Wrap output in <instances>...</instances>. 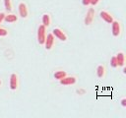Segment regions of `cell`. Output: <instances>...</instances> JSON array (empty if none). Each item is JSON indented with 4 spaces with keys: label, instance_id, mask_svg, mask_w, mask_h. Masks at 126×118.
<instances>
[{
    "label": "cell",
    "instance_id": "obj_2",
    "mask_svg": "<svg viewBox=\"0 0 126 118\" xmlns=\"http://www.w3.org/2000/svg\"><path fill=\"white\" fill-rule=\"evenodd\" d=\"M94 14H95V12H94V8H90L88 10V12L86 14V17H85V21H84L86 26H89V25H91L93 23V21L94 19Z\"/></svg>",
    "mask_w": 126,
    "mask_h": 118
},
{
    "label": "cell",
    "instance_id": "obj_5",
    "mask_svg": "<svg viewBox=\"0 0 126 118\" xmlns=\"http://www.w3.org/2000/svg\"><path fill=\"white\" fill-rule=\"evenodd\" d=\"M18 86H19V79H18V76L13 73L11 74L10 76V88L12 90H16L18 88Z\"/></svg>",
    "mask_w": 126,
    "mask_h": 118
},
{
    "label": "cell",
    "instance_id": "obj_23",
    "mask_svg": "<svg viewBox=\"0 0 126 118\" xmlns=\"http://www.w3.org/2000/svg\"><path fill=\"white\" fill-rule=\"evenodd\" d=\"M1 84H2V81H1V80H0V86H1Z\"/></svg>",
    "mask_w": 126,
    "mask_h": 118
},
{
    "label": "cell",
    "instance_id": "obj_9",
    "mask_svg": "<svg viewBox=\"0 0 126 118\" xmlns=\"http://www.w3.org/2000/svg\"><path fill=\"white\" fill-rule=\"evenodd\" d=\"M99 16H100V18H101L104 22H106L107 24H111V23L114 21L113 16H111V15H110L108 12H106V11H101L100 14H99Z\"/></svg>",
    "mask_w": 126,
    "mask_h": 118
},
{
    "label": "cell",
    "instance_id": "obj_21",
    "mask_svg": "<svg viewBox=\"0 0 126 118\" xmlns=\"http://www.w3.org/2000/svg\"><path fill=\"white\" fill-rule=\"evenodd\" d=\"M121 105H122L123 107L126 106V98H122V99H121Z\"/></svg>",
    "mask_w": 126,
    "mask_h": 118
},
{
    "label": "cell",
    "instance_id": "obj_16",
    "mask_svg": "<svg viewBox=\"0 0 126 118\" xmlns=\"http://www.w3.org/2000/svg\"><path fill=\"white\" fill-rule=\"evenodd\" d=\"M110 66L112 68H116L118 67V64H117V60H116V57L115 56H112L111 59H110Z\"/></svg>",
    "mask_w": 126,
    "mask_h": 118
},
{
    "label": "cell",
    "instance_id": "obj_3",
    "mask_svg": "<svg viewBox=\"0 0 126 118\" xmlns=\"http://www.w3.org/2000/svg\"><path fill=\"white\" fill-rule=\"evenodd\" d=\"M54 40H55V38H54L53 33L47 34V36H45V40H44V43H43L44 46H45V49L50 50L52 48L53 44H54Z\"/></svg>",
    "mask_w": 126,
    "mask_h": 118
},
{
    "label": "cell",
    "instance_id": "obj_11",
    "mask_svg": "<svg viewBox=\"0 0 126 118\" xmlns=\"http://www.w3.org/2000/svg\"><path fill=\"white\" fill-rule=\"evenodd\" d=\"M4 21L7 22V23H15V22L18 21V16L15 15V14H8V15H5Z\"/></svg>",
    "mask_w": 126,
    "mask_h": 118
},
{
    "label": "cell",
    "instance_id": "obj_4",
    "mask_svg": "<svg viewBox=\"0 0 126 118\" xmlns=\"http://www.w3.org/2000/svg\"><path fill=\"white\" fill-rule=\"evenodd\" d=\"M111 30H112V35L113 36H118L121 32V27L120 23L118 21H113L111 23Z\"/></svg>",
    "mask_w": 126,
    "mask_h": 118
},
{
    "label": "cell",
    "instance_id": "obj_10",
    "mask_svg": "<svg viewBox=\"0 0 126 118\" xmlns=\"http://www.w3.org/2000/svg\"><path fill=\"white\" fill-rule=\"evenodd\" d=\"M115 57H116L118 66H124V63H125V55H124V53L123 52H118Z\"/></svg>",
    "mask_w": 126,
    "mask_h": 118
},
{
    "label": "cell",
    "instance_id": "obj_6",
    "mask_svg": "<svg viewBox=\"0 0 126 118\" xmlns=\"http://www.w3.org/2000/svg\"><path fill=\"white\" fill-rule=\"evenodd\" d=\"M59 82H60L61 85L69 86V85H74V84H76L77 79H76L75 77H73V76H66V77H64L63 79L59 80Z\"/></svg>",
    "mask_w": 126,
    "mask_h": 118
},
{
    "label": "cell",
    "instance_id": "obj_12",
    "mask_svg": "<svg viewBox=\"0 0 126 118\" xmlns=\"http://www.w3.org/2000/svg\"><path fill=\"white\" fill-rule=\"evenodd\" d=\"M105 74V68L103 65H98L96 68V75L98 78H103Z\"/></svg>",
    "mask_w": 126,
    "mask_h": 118
},
{
    "label": "cell",
    "instance_id": "obj_19",
    "mask_svg": "<svg viewBox=\"0 0 126 118\" xmlns=\"http://www.w3.org/2000/svg\"><path fill=\"white\" fill-rule=\"evenodd\" d=\"M4 17H5V13L1 12V13H0V24L4 21Z\"/></svg>",
    "mask_w": 126,
    "mask_h": 118
},
{
    "label": "cell",
    "instance_id": "obj_20",
    "mask_svg": "<svg viewBox=\"0 0 126 118\" xmlns=\"http://www.w3.org/2000/svg\"><path fill=\"white\" fill-rule=\"evenodd\" d=\"M98 2H99V0H91V4H92L93 6H95Z\"/></svg>",
    "mask_w": 126,
    "mask_h": 118
},
{
    "label": "cell",
    "instance_id": "obj_13",
    "mask_svg": "<svg viewBox=\"0 0 126 118\" xmlns=\"http://www.w3.org/2000/svg\"><path fill=\"white\" fill-rule=\"evenodd\" d=\"M51 23V19H50V16L49 14H43L42 15V25L44 27H48Z\"/></svg>",
    "mask_w": 126,
    "mask_h": 118
},
{
    "label": "cell",
    "instance_id": "obj_14",
    "mask_svg": "<svg viewBox=\"0 0 126 118\" xmlns=\"http://www.w3.org/2000/svg\"><path fill=\"white\" fill-rule=\"evenodd\" d=\"M66 76H67L66 71H62V70L56 71V72L54 73V78H55L56 80H61V79H63V78L66 77Z\"/></svg>",
    "mask_w": 126,
    "mask_h": 118
},
{
    "label": "cell",
    "instance_id": "obj_22",
    "mask_svg": "<svg viewBox=\"0 0 126 118\" xmlns=\"http://www.w3.org/2000/svg\"><path fill=\"white\" fill-rule=\"evenodd\" d=\"M123 73H124V74L126 73V68H123Z\"/></svg>",
    "mask_w": 126,
    "mask_h": 118
},
{
    "label": "cell",
    "instance_id": "obj_17",
    "mask_svg": "<svg viewBox=\"0 0 126 118\" xmlns=\"http://www.w3.org/2000/svg\"><path fill=\"white\" fill-rule=\"evenodd\" d=\"M7 34H8V30L6 29L0 27V36H6Z\"/></svg>",
    "mask_w": 126,
    "mask_h": 118
},
{
    "label": "cell",
    "instance_id": "obj_7",
    "mask_svg": "<svg viewBox=\"0 0 126 118\" xmlns=\"http://www.w3.org/2000/svg\"><path fill=\"white\" fill-rule=\"evenodd\" d=\"M53 35L56 36L58 39H60V40H62V41H66V40H67V35H66L65 32H64L62 30H60L59 28L53 29Z\"/></svg>",
    "mask_w": 126,
    "mask_h": 118
},
{
    "label": "cell",
    "instance_id": "obj_1",
    "mask_svg": "<svg viewBox=\"0 0 126 118\" xmlns=\"http://www.w3.org/2000/svg\"><path fill=\"white\" fill-rule=\"evenodd\" d=\"M46 36V27L43 25H40L37 29V40L39 44H43Z\"/></svg>",
    "mask_w": 126,
    "mask_h": 118
},
{
    "label": "cell",
    "instance_id": "obj_18",
    "mask_svg": "<svg viewBox=\"0 0 126 118\" xmlns=\"http://www.w3.org/2000/svg\"><path fill=\"white\" fill-rule=\"evenodd\" d=\"M82 3L84 6H89L91 4V0H82Z\"/></svg>",
    "mask_w": 126,
    "mask_h": 118
},
{
    "label": "cell",
    "instance_id": "obj_8",
    "mask_svg": "<svg viewBox=\"0 0 126 118\" xmlns=\"http://www.w3.org/2000/svg\"><path fill=\"white\" fill-rule=\"evenodd\" d=\"M19 14H20V16L22 17V18H27L28 17V15H29V10H28V7H27V5L24 3V2H21L20 4H19Z\"/></svg>",
    "mask_w": 126,
    "mask_h": 118
},
{
    "label": "cell",
    "instance_id": "obj_15",
    "mask_svg": "<svg viewBox=\"0 0 126 118\" xmlns=\"http://www.w3.org/2000/svg\"><path fill=\"white\" fill-rule=\"evenodd\" d=\"M4 6H5V8H6V10L7 11H12V1L11 0H4Z\"/></svg>",
    "mask_w": 126,
    "mask_h": 118
}]
</instances>
